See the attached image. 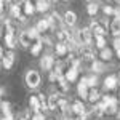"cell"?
Wrapping results in <instances>:
<instances>
[{"label":"cell","mask_w":120,"mask_h":120,"mask_svg":"<svg viewBox=\"0 0 120 120\" xmlns=\"http://www.w3.org/2000/svg\"><path fill=\"white\" fill-rule=\"evenodd\" d=\"M3 93H5V88H3V86H0V96H2Z\"/></svg>","instance_id":"cell-43"},{"label":"cell","mask_w":120,"mask_h":120,"mask_svg":"<svg viewBox=\"0 0 120 120\" xmlns=\"http://www.w3.org/2000/svg\"><path fill=\"white\" fill-rule=\"evenodd\" d=\"M96 46L98 48H106V38L102 37V35H96Z\"/></svg>","instance_id":"cell-31"},{"label":"cell","mask_w":120,"mask_h":120,"mask_svg":"<svg viewBox=\"0 0 120 120\" xmlns=\"http://www.w3.org/2000/svg\"><path fill=\"white\" fill-rule=\"evenodd\" d=\"M102 11H104L106 15H114V8H112V7H109V5H106V7L102 8Z\"/></svg>","instance_id":"cell-37"},{"label":"cell","mask_w":120,"mask_h":120,"mask_svg":"<svg viewBox=\"0 0 120 120\" xmlns=\"http://www.w3.org/2000/svg\"><path fill=\"white\" fill-rule=\"evenodd\" d=\"M94 114H96L98 117H102V115L106 114V104H104V102L96 104V106H94Z\"/></svg>","instance_id":"cell-21"},{"label":"cell","mask_w":120,"mask_h":120,"mask_svg":"<svg viewBox=\"0 0 120 120\" xmlns=\"http://www.w3.org/2000/svg\"><path fill=\"white\" fill-rule=\"evenodd\" d=\"M5 43H7V46L8 48H15V45H16V38H15V34H7L5 35Z\"/></svg>","instance_id":"cell-18"},{"label":"cell","mask_w":120,"mask_h":120,"mask_svg":"<svg viewBox=\"0 0 120 120\" xmlns=\"http://www.w3.org/2000/svg\"><path fill=\"white\" fill-rule=\"evenodd\" d=\"M34 11H35V5L30 3L29 0H26V2H24V13H26V15H32Z\"/></svg>","instance_id":"cell-25"},{"label":"cell","mask_w":120,"mask_h":120,"mask_svg":"<svg viewBox=\"0 0 120 120\" xmlns=\"http://www.w3.org/2000/svg\"><path fill=\"white\" fill-rule=\"evenodd\" d=\"M96 83H98V77L96 75H90V77H86V85L88 86H96Z\"/></svg>","instance_id":"cell-32"},{"label":"cell","mask_w":120,"mask_h":120,"mask_svg":"<svg viewBox=\"0 0 120 120\" xmlns=\"http://www.w3.org/2000/svg\"><path fill=\"white\" fill-rule=\"evenodd\" d=\"M101 58H102V61H109V59L112 58V50H109V48H102Z\"/></svg>","instance_id":"cell-28"},{"label":"cell","mask_w":120,"mask_h":120,"mask_svg":"<svg viewBox=\"0 0 120 120\" xmlns=\"http://www.w3.org/2000/svg\"><path fill=\"white\" fill-rule=\"evenodd\" d=\"M111 30H112V34H114L115 37H119V35H120V18H117L111 24Z\"/></svg>","instance_id":"cell-19"},{"label":"cell","mask_w":120,"mask_h":120,"mask_svg":"<svg viewBox=\"0 0 120 120\" xmlns=\"http://www.w3.org/2000/svg\"><path fill=\"white\" fill-rule=\"evenodd\" d=\"M35 27L38 29V32H42V30H48V29H50V22H48V19H40Z\"/></svg>","instance_id":"cell-23"},{"label":"cell","mask_w":120,"mask_h":120,"mask_svg":"<svg viewBox=\"0 0 120 120\" xmlns=\"http://www.w3.org/2000/svg\"><path fill=\"white\" fill-rule=\"evenodd\" d=\"M27 32H29V35H30V38L40 40V32H38V29H37V27H30Z\"/></svg>","instance_id":"cell-29"},{"label":"cell","mask_w":120,"mask_h":120,"mask_svg":"<svg viewBox=\"0 0 120 120\" xmlns=\"http://www.w3.org/2000/svg\"><path fill=\"white\" fill-rule=\"evenodd\" d=\"M11 15H13V18H16V19H18L19 16H21V8H19V5H18V3L11 7Z\"/></svg>","instance_id":"cell-34"},{"label":"cell","mask_w":120,"mask_h":120,"mask_svg":"<svg viewBox=\"0 0 120 120\" xmlns=\"http://www.w3.org/2000/svg\"><path fill=\"white\" fill-rule=\"evenodd\" d=\"M79 51H80V56H82L83 59H93V51H91V48H90L88 45L80 46Z\"/></svg>","instance_id":"cell-9"},{"label":"cell","mask_w":120,"mask_h":120,"mask_svg":"<svg viewBox=\"0 0 120 120\" xmlns=\"http://www.w3.org/2000/svg\"><path fill=\"white\" fill-rule=\"evenodd\" d=\"M66 53H67V45L66 43H56V55L58 56H64Z\"/></svg>","instance_id":"cell-22"},{"label":"cell","mask_w":120,"mask_h":120,"mask_svg":"<svg viewBox=\"0 0 120 120\" xmlns=\"http://www.w3.org/2000/svg\"><path fill=\"white\" fill-rule=\"evenodd\" d=\"M16 2H18V5H19V3H21V2H22V3H24V2H26V0H16Z\"/></svg>","instance_id":"cell-45"},{"label":"cell","mask_w":120,"mask_h":120,"mask_svg":"<svg viewBox=\"0 0 120 120\" xmlns=\"http://www.w3.org/2000/svg\"><path fill=\"white\" fill-rule=\"evenodd\" d=\"M117 79H119V82H120V74H119V77H117Z\"/></svg>","instance_id":"cell-49"},{"label":"cell","mask_w":120,"mask_h":120,"mask_svg":"<svg viewBox=\"0 0 120 120\" xmlns=\"http://www.w3.org/2000/svg\"><path fill=\"white\" fill-rule=\"evenodd\" d=\"M13 63H15V53H13V51H8L7 55L2 58V64H3L5 69H11Z\"/></svg>","instance_id":"cell-6"},{"label":"cell","mask_w":120,"mask_h":120,"mask_svg":"<svg viewBox=\"0 0 120 120\" xmlns=\"http://www.w3.org/2000/svg\"><path fill=\"white\" fill-rule=\"evenodd\" d=\"M48 19V22H50V29H56V26L58 24H61V18H59V15L58 13H51L50 15V18H46Z\"/></svg>","instance_id":"cell-10"},{"label":"cell","mask_w":120,"mask_h":120,"mask_svg":"<svg viewBox=\"0 0 120 120\" xmlns=\"http://www.w3.org/2000/svg\"><path fill=\"white\" fill-rule=\"evenodd\" d=\"M75 21H77V15L74 11H66L64 13V22L67 26H74Z\"/></svg>","instance_id":"cell-11"},{"label":"cell","mask_w":120,"mask_h":120,"mask_svg":"<svg viewBox=\"0 0 120 120\" xmlns=\"http://www.w3.org/2000/svg\"><path fill=\"white\" fill-rule=\"evenodd\" d=\"M77 75H79V71H77V67H69V71L66 72V80L71 83L74 82L75 79H77Z\"/></svg>","instance_id":"cell-13"},{"label":"cell","mask_w":120,"mask_h":120,"mask_svg":"<svg viewBox=\"0 0 120 120\" xmlns=\"http://www.w3.org/2000/svg\"><path fill=\"white\" fill-rule=\"evenodd\" d=\"M29 106H30V109L37 114L38 111H40V101H38V98H35V96H30V99H29Z\"/></svg>","instance_id":"cell-15"},{"label":"cell","mask_w":120,"mask_h":120,"mask_svg":"<svg viewBox=\"0 0 120 120\" xmlns=\"http://www.w3.org/2000/svg\"><path fill=\"white\" fill-rule=\"evenodd\" d=\"M22 120H26V119H22Z\"/></svg>","instance_id":"cell-52"},{"label":"cell","mask_w":120,"mask_h":120,"mask_svg":"<svg viewBox=\"0 0 120 120\" xmlns=\"http://www.w3.org/2000/svg\"><path fill=\"white\" fill-rule=\"evenodd\" d=\"M114 48H115V50H120V38L119 37L114 40Z\"/></svg>","instance_id":"cell-39"},{"label":"cell","mask_w":120,"mask_h":120,"mask_svg":"<svg viewBox=\"0 0 120 120\" xmlns=\"http://www.w3.org/2000/svg\"><path fill=\"white\" fill-rule=\"evenodd\" d=\"M117 115H119V120H120V109H119V111H117Z\"/></svg>","instance_id":"cell-47"},{"label":"cell","mask_w":120,"mask_h":120,"mask_svg":"<svg viewBox=\"0 0 120 120\" xmlns=\"http://www.w3.org/2000/svg\"><path fill=\"white\" fill-rule=\"evenodd\" d=\"M58 109L66 112L67 109H69V107H67V101H66V99H59V101H58Z\"/></svg>","instance_id":"cell-36"},{"label":"cell","mask_w":120,"mask_h":120,"mask_svg":"<svg viewBox=\"0 0 120 120\" xmlns=\"http://www.w3.org/2000/svg\"><path fill=\"white\" fill-rule=\"evenodd\" d=\"M117 83H119V79H117L115 75H109V77H106V80H104V88H106V90H114V88L117 86Z\"/></svg>","instance_id":"cell-8"},{"label":"cell","mask_w":120,"mask_h":120,"mask_svg":"<svg viewBox=\"0 0 120 120\" xmlns=\"http://www.w3.org/2000/svg\"><path fill=\"white\" fill-rule=\"evenodd\" d=\"M98 99H99V91L96 88H93L91 91H88V101L90 102H96Z\"/></svg>","instance_id":"cell-24"},{"label":"cell","mask_w":120,"mask_h":120,"mask_svg":"<svg viewBox=\"0 0 120 120\" xmlns=\"http://www.w3.org/2000/svg\"><path fill=\"white\" fill-rule=\"evenodd\" d=\"M79 40L82 42L83 45H90L91 42V29L90 27H83L79 30Z\"/></svg>","instance_id":"cell-3"},{"label":"cell","mask_w":120,"mask_h":120,"mask_svg":"<svg viewBox=\"0 0 120 120\" xmlns=\"http://www.w3.org/2000/svg\"><path fill=\"white\" fill-rule=\"evenodd\" d=\"M48 120H53V119H48Z\"/></svg>","instance_id":"cell-51"},{"label":"cell","mask_w":120,"mask_h":120,"mask_svg":"<svg viewBox=\"0 0 120 120\" xmlns=\"http://www.w3.org/2000/svg\"><path fill=\"white\" fill-rule=\"evenodd\" d=\"M3 7H5V0H0V15L3 11Z\"/></svg>","instance_id":"cell-41"},{"label":"cell","mask_w":120,"mask_h":120,"mask_svg":"<svg viewBox=\"0 0 120 120\" xmlns=\"http://www.w3.org/2000/svg\"><path fill=\"white\" fill-rule=\"evenodd\" d=\"M30 40H32V38H30L27 30H22V32L19 34V43H21L22 46H29L30 45Z\"/></svg>","instance_id":"cell-12"},{"label":"cell","mask_w":120,"mask_h":120,"mask_svg":"<svg viewBox=\"0 0 120 120\" xmlns=\"http://www.w3.org/2000/svg\"><path fill=\"white\" fill-rule=\"evenodd\" d=\"M58 101H59L58 94H50V98H48V109L55 111L56 107H58Z\"/></svg>","instance_id":"cell-14"},{"label":"cell","mask_w":120,"mask_h":120,"mask_svg":"<svg viewBox=\"0 0 120 120\" xmlns=\"http://www.w3.org/2000/svg\"><path fill=\"white\" fill-rule=\"evenodd\" d=\"M48 8H50V2L48 0H37L35 10H38V11H46Z\"/></svg>","instance_id":"cell-16"},{"label":"cell","mask_w":120,"mask_h":120,"mask_svg":"<svg viewBox=\"0 0 120 120\" xmlns=\"http://www.w3.org/2000/svg\"><path fill=\"white\" fill-rule=\"evenodd\" d=\"M0 58H3V48L0 46Z\"/></svg>","instance_id":"cell-44"},{"label":"cell","mask_w":120,"mask_h":120,"mask_svg":"<svg viewBox=\"0 0 120 120\" xmlns=\"http://www.w3.org/2000/svg\"><path fill=\"white\" fill-rule=\"evenodd\" d=\"M40 82H42V79H40V74L37 71H29L26 74V85L29 88H37Z\"/></svg>","instance_id":"cell-1"},{"label":"cell","mask_w":120,"mask_h":120,"mask_svg":"<svg viewBox=\"0 0 120 120\" xmlns=\"http://www.w3.org/2000/svg\"><path fill=\"white\" fill-rule=\"evenodd\" d=\"M19 21H21V22H24V21H26V16H24V15H21V16H19Z\"/></svg>","instance_id":"cell-42"},{"label":"cell","mask_w":120,"mask_h":120,"mask_svg":"<svg viewBox=\"0 0 120 120\" xmlns=\"http://www.w3.org/2000/svg\"><path fill=\"white\" fill-rule=\"evenodd\" d=\"M53 64H55V59H53V56H50V55H45L40 59V67L43 71H50L53 67Z\"/></svg>","instance_id":"cell-4"},{"label":"cell","mask_w":120,"mask_h":120,"mask_svg":"<svg viewBox=\"0 0 120 120\" xmlns=\"http://www.w3.org/2000/svg\"><path fill=\"white\" fill-rule=\"evenodd\" d=\"M32 120H46L45 115L43 114H40V112H37V114H34V117H32Z\"/></svg>","instance_id":"cell-38"},{"label":"cell","mask_w":120,"mask_h":120,"mask_svg":"<svg viewBox=\"0 0 120 120\" xmlns=\"http://www.w3.org/2000/svg\"><path fill=\"white\" fill-rule=\"evenodd\" d=\"M96 13H98V5H96L94 2H91V3L88 5V15H90V16H94Z\"/></svg>","instance_id":"cell-33"},{"label":"cell","mask_w":120,"mask_h":120,"mask_svg":"<svg viewBox=\"0 0 120 120\" xmlns=\"http://www.w3.org/2000/svg\"><path fill=\"white\" fill-rule=\"evenodd\" d=\"M102 102L106 104V114H115L119 111V104H117V99L112 98V96H104L102 98Z\"/></svg>","instance_id":"cell-2"},{"label":"cell","mask_w":120,"mask_h":120,"mask_svg":"<svg viewBox=\"0 0 120 120\" xmlns=\"http://www.w3.org/2000/svg\"><path fill=\"white\" fill-rule=\"evenodd\" d=\"M117 56H119V59H120V50H117Z\"/></svg>","instance_id":"cell-46"},{"label":"cell","mask_w":120,"mask_h":120,"mask_svg":"<svg viewBox=\"0 0 120 120\" xmlns=\"http://www.w3.org/2000/svg\"><path fill=\"white\" fill-rule=\"evenodd\" d=\"M72 111H74L77 115H80V114H85V106H83V102L75 101L74 104H72Z\"/></svg>","instance_id":"cell-17"},{"label":"cell","mask_w":120,"mask_h":120,"mask_svg":"<svg viewBox=\"0 0 120 120\" xmlns=\"http://www.w3.org/2000/svg\"><path fill=\"white\" fill-rule=\"evenodd\" d=\"M90 29H91V32H94V37H96V35H102V37H104L106 32H107V30L104 29V26H101L98 21H93L91 24H90Z\"/></svg>","instance_id":"cell-5"},{"label":"cell","mask_w":120,"mask_h":120,"mask_svg":"<svg viewBox=\"0 0 120 120\" xmlns=\"http://www.w3.org/2000/svg\"><path fill=\"white\" fill-rule=\"evenodd\" d=\"M86 2H90V3H91V2H94V0H86Z\"/></svg>","instance_id":"cell-48"},{"label":"cell","mask_w":120,"mask_h":120,"mask_svg":"<svg viewBox=\"0 0 120 120\" xmlns=\"http://www.w3.org/2000/svg\"><path fill=\"white\" fill-rule=\"evenodd\" d=\"M107 2H109V0H107Z\"/></svg>","instance_id":"cell-53"},{"label":"cell","mask_w":120,"mask_h":120,"mask_svg":"<svg viewBox=\"0 0 120 120\" xmlns=\"http://www.w3.org/2000/svg\"><path fill=\"white\" fill-rule=\"evenodd\" d=\"M38 101H40V109L42 111H48V101H46V98L43 94L38 96Z\"/></svg>","instance_id":"cell-30"},{"label":"cell","mask_w":120,"mask_h":120,"mask_svg":"<svg viewBox=\"0 0 120 120\" xmlns=\"http://www.w3.org/2000/svg\"><path fill=\"white\" fill-rule=\"evenodd\" d=\"M0 37H2V30H0Z\"/></svg>","instance_id":"cell-50"},{"label":"cell","mask_w":120,"mask_h":120,"mask_svg":"<svg viewBox=\"0 0 120 120\" xmlns=\"http://www.w3.org/2000/svg\"><path fill=\"white\" fill-rule=\"evenodd\" d=\"M77 93H79L82 98H88V85H86V77H83L82 82L79 83V86H77Z\"/></svg>","instance_id":"cell-7"},{"label":"cell","mask_w":120,"mask_h":120,"mask_svg":"<svg viewBox=\"0 0 120 120\" xmlns=\"http://www.w3.org/2000/svg\"><path fill=\"white\" fill-rule=\"evenodd\" d=\"M2 120H13V114H5L2 117Z\"/></svg>","instance_id":"cell-40"},{"label":"cell","mask_w":120,"mask_h":120,"mask_svg":"<svg viewBox=\"0 0 120 120\" xmlns=\"http://www.w3.org/2000/svg\"><path fill=\"white\" fill-rule=\"evenodd\" d=\"M58 85L61 91H67L69 90V82L66 80V77H58Z\"/></svg>","instance_id":"cell-20"},{"label":"cell","mask_w":120,"mask_h":120,"mask_svg":"<svg viewBox=\"0 0 120 120\" xmlns=\"http://www.w3.org/2000/svg\"><path fill=\"white\" fill-rule=\"evenodd\" d=\"M0 107H2L3 115H5V114H11V104H10V102H2Z\"/></svg>","instance_id":"cell-35"},{"label":"cell","mask_w":120,"mask_h":120,"mask_svg":"<svg viewBox=\"0 0 120 120\" xmlns=\"http://www.w3.org/2000/svg\"><path fill=\"white\" fill-rule=\"evenodd\" d=\"M42 46H43L42 40H37V43H35V45H34L32 48H30V53H32L34 56H37L38 53H40V50H42Z\"/></svg>","instance_id":"cell-27"},{"label":"cell","mask_w":120,"mask_h":120,"mask_svg":"<svg viewBox=\"0 0 120 120\" xmlns=\"http://www.w3.org/2000/svg\"><path fill=\"white\" fill-rule=\"evenodd\" d=\"M91 71H93V72H96V74H99V72H102V71H104V64H102V63H99V61H93Z\"/></svg>","instance_id":"cell-26"}]
</instances>
